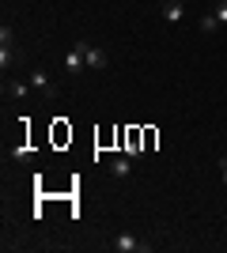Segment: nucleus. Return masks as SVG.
I'll use <instances>...</instances> for the list:
<instances>
[{
    "label": "nucleus",
    "mask_w": 227,
    "mask_h": 253,
    "mask_svg": "<svg viewBox=\"0 0 227 253\" xmlns=\"http://www.w3.org/2000/svg\"><path fill=\"white\" fill-rule=\"evenodd\" d=\"M76 49H84V61H87V68H95V72H102L106 68V49H98V45H87V42H76Z\"/></svg>",
    "instance_id": "nucleus-1"
},
{
    "label": "nucleus",
    "mask_w": 227,
    "mask_h": 253,
    "mask_svg": "<svg viewBox=\"0 0 227 253\" xmlns=\"http://www.w3.org/2000/svg\"><path fill=\"white\" fill-rule=\"evenodd\" d=\"M31 87L38 91V95H45V98L57 95V87H53V80H49V72H42V68H34V72H31Z\"/></svg>",
    "instance_id": "nucleus-2"
},
{
    "label": "nucleus",
    "mask_w": 227,
    "mask_h": 253,
    "mask_svg": "<svg viewBox=\"0 0 227 253\" xmlns=\"http://www.w3.org/2000/svg\"><path fill=\"white\" fill-rule=\"evenodd\" d=\"M110 246H114L118 253H136V250H148V246H144V242H136L133 234H118V238H114Z\"/></svg>",
    "instance_id": "nucleus-3"
},
{
    "label": "nucleus",
    "mask_w": 227,
    "mask_h": 253,
    "mask_svg": "<svg viewBox=\"0 0 227 253\" xmlns=\"http://www.w3.org/2000/svg\"><path fill=\"white\" fill-rule=\"evenodd\" d=\"M65 68H68V76H80L87 68V61H84V49H68V57H65Z\"/></svg>",
    "instance_id": "nucleus-4"
},
{
    "label": "nucleus",
    "mask_w": 227,
    "mask_h": 253,
    "mask_svg": "<svg viewBox=\"0 0 227 253\" xmlns=\"http://www.w3.org/2000/svg\"><path fill=\"white\" fill-rule=\"evenodd\" d=\"M182 11H185V4L171 0V4H163V19H167V23H178V19H182Z\"/></svg>",
    "instance_id": "nucleus-5"
},
{
    "label": "nucleus",
    "mask_w": 227,
    "mask_h": 253,
    "mask_svg": "<svg viewBox=\"0 0 227 253\" xmlns=\"http://www.w3.org/2000/svg\"><path fill=\"white\" fill-rule=\"evenodd\" d=\"M8 91H11V98H31V95H34V87H31V80H27V84H23V80H15V84H11Z\"/></svg>",
    "instance_id": "nucleus-6"
},
{
    "label": "nucleus",
    "mask_w": 227,
    "mask_h": 253,
    "mask_svg": "<svg viewBox=\"0 0 227 253\" xmlns=\"http://www.w3.org/2000/svg\"><path fill=\"white\" fill-rule=\"evenodd\" d=\"M110 174H114V178H129V159L118 155L114 163H110Z\"/></svg>",
    "instance_id": "nucleus-7"
},
{
    "label": "nucleus",
    "mask_w": 227,
    "mask_h": 253,
    "mask_svg": "<svg viewBox=\"0 0 227 253\" xmlns=\"http://www.w3.org/2000/svg\"><path fill=\"white\" fill-rule=\"evenodd\" d=\"M11 64H15V57H11V45H0V68L8 72Z\"/></svg>",
    "instance_id": "nucleus-8"
},
{
    "label": "nucleus",
    "mask_w": 227,
    "mask_h": 253,
    "mask_svg": "<svg viewBox=\"0 0 227 253\" xmlns=\"http://www.w3.org/2000/svg\"><path fill=\"white\" fill-rule=\"evenodd\" d=\"M212 15H216V23H220V27H224V23H227V0H220V4H216V11H212Z\"/></svg>",
    "instance_id": "nucleus-9"
},
{
    "label": "nucleus",
    "mask_w": 227,
    "mask_h": 253,
    "mask_svg": "<svg viewBox=\"0 0 227 253\" xmlns=\"http://www.w3.org/2000/svg\"><path fill=\"white\" fill-rule=\"evenodd\" d=\"M216 27H220V23H216V15H205V19H201V31H205V34H212Z\"/></svg>",
    "instance_id": "nucleus-10"
},
{
    "label": "nucleus",
    "mask_w": 227,
    "mask_h": 253,
    "mask_svg": "<svg viewBox=\"0 0 227 253\" xmlns=\"http://www.w3.org/2000/svg\"><path fill=\"white\" fill-rule=\"evenodd\" d=\"M0 45H11V27H8V23L0 27Z\"/></svg>",
    "instance_id": "nucleus-11"
},
{
    "label": "nucleus",
    "mask_w": 227,
    "mask_h": 253,
    "mask_svg": "<svg viewBox=\"0 0 227 253\" xmlns=\"http://www.w3.org/2000/svg\"><path fill=\"white\" fill-rule=\"evenodd\" d=\"M220 181H224V185H227V159H224V163H220Z\"/></svg>",
    "instance_id": "nucleus-12"
},
{
    "label": "nucleus",
    "mask_w": 227,
    "mask_h": 253,
    "mask_svg": "<svg viewBox=\"0 0 227 253\" xmlns=\"http://www.w3.org/2000/svg\"><path fill=\"white\" fill-rule=\"evenodd\" d=\"M178 4H189V0H178Z\"/></svg>",
    "instance_id": "nucleus-13"
},
{
    "label": "nucleus",
    "mask_w": 227,
    "mask_h": 253,
    "mask_svg": "<svg viewBox=\"0 0 227 253\" xmlns=\"http://www.w3.org/2000/svg\"><path fill=\"white\" fill-rule=\"evenodd\" d=\"M159 4H171V0H159Z\"/></svg>",
    "instance_id": "nucleus-14"
}]
</instances>
